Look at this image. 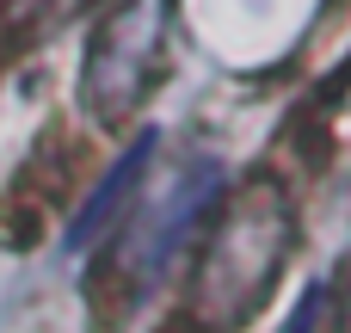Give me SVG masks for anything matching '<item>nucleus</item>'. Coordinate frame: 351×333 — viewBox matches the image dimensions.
Returning <instances> with one entry per match:
<instances>
[{
	"instance_id": "obj_1",
	"label": "nucleus",
	"mask_w": 351,
	"mask_h": 333,
	"mask_svg": "<svg viewBox=\"0 0 351 333\" xmlns=\"http://www.w3.org/2000/svg\"><path fill=\"white\" fill-rule=\"evenodd\" d=\"M290 229H296V216H290V198L278 179H253L241 198L222 204L216 235L197 260V284H191V309L210 333L241 328L265 303V290L278 284Z\"/></svg>"
},
{
	"instance_id": "obj_2",
	"label": "nucleus",
	"mask_w": 351,
	"mask_h": 333,
	"mask_svg": "<svg viewBox=\"0 0 351 333\" xmlns=\"http://www.w3.org/2000/svg\"><path fill=\"white\" fill-rule=\"evenodd\" d=\"M167 49V0H123L105 12V25L86 43V68H80V99L93 117L117 124L142 105L154 68Z\"/></svg>"
},
{
	"instance_id": "obj_3",
	"label": "nucleus",
	"mask_w": 351,
	"mask_h": 333,
	"mask_svg": "<svg viewBox=\"0 0 351 333\" xmlns=\"http://www.w3.org/2000/svg\"><path fill=\"white\" fill-rule=\"evenodd\" d=\"M216 185H222V173H216V167H197V173L179 179V192H173L167 204H154V222H148V235H142V247H136V272H142V278H160L167 253H173L179 235L197 222V210L216 198Z\"/></svg>"
},
{
	"instance_id": "obj_4",
	"label": "nucleus",
	"mask_w": 351,
	"mask_h": 333,
	"mask_svg": "<svg viewBox=\"0 0 351 333\" xmlns=\"http://www.w3.org/2000/svg\"><path fill=\"white\" fill-rule=\"evenodd\" d=\"M148 154H154V136H136V148H130V154H123V161L111 167V179H105V185L93 192L86 216H80V222L68 229V241H74V247H80L86 235H99V229H105V222L117 216V204H123V198H130V185L142 179V161H148Z\"/></svg>"
}]
</instances>
